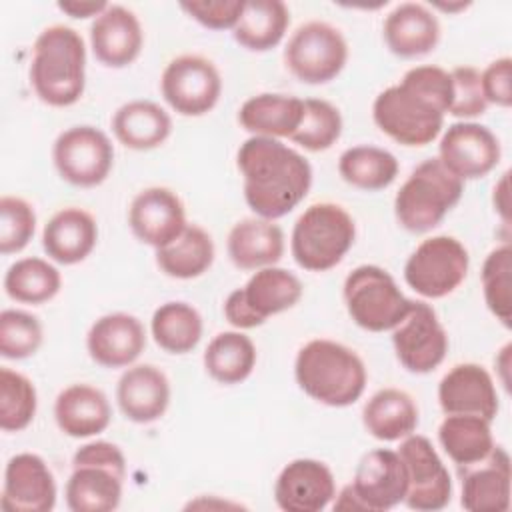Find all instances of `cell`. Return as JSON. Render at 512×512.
I'll return each mask as SVG.
<instances>
[{
  "mask_svg": "<svg viewBox=\"0 0 512 512\" xmlns=\"http://www.w3.org/2000/svg\"><path fill=\"white\" fill-rule=\"evenodd\" d=\"M452 104L450 72L424 64L382 90L372 104L376 126L402 146H426L438 138Z\"/></svg>",
  "mask_w": 512,
  "mask_h": 512,
  "instance_id": "6da1fadb",
  "label": "cell"
},
{
  "mask_svg": "<svg viewBox=\"0 0 512 512\" xmlns=\"http://www.w3.org/2000/svg\"><path fill=\"white\" fill-rule=\"evenodd\" d=\"M246 204L256 216L278 220L292 212L312 186V166L278 138L250 136L236 154Z\"/></svg>",
  "mask_w": 512,
  "mask_h": 512,
  "instance_id": "7a4b0ae2",
  "label": "cell"
},
{
  "mask_svg": "<svg viewBox=\"0 0 512 512\" xmlns=\"http://www.w3.org/2000/svg\"><path fill=\"white\" fill-rule=\"evenodd\" d=\"M30 82L48 106L76 104L86 86V46L80 32L64 24L44 28L32 46Z\"/></svg>",
  "mask_w": 512,
  "mask_h": 512,
  "instance_id": "3957f363",
  "label": "cell"
},
{
  "mask_svg": "<svg viewBox=\"0 0 512 512\" xmlns=\"http://www.w3.org/2000/svg\"><path fill=\"white\" fill-rule=\"evenodd\" d=\"M294 376L312 400L332 408L354 404L368 380L362 358L352 348L328 338H314L298 350Z\"/></svg>",
  "mask_w": 512,
  "mask_h": 512,
  "instance_id": "277c9868",
  "label": "cell"
},
{
  "mask_svg": "<svg viewBox=\"0 0 512 512\" xmlns=\"http://www.w3.org/2000/svg\"><path fill=\"white\" fill-rule=\"evenodd\" d=\"M462 192L464 182L446 170L438 158H428L412 170L396 192V220L412 234L428 232L460 202Z\"/></svg>",
  "mask_w": 512,
  "mask_h": 512,
  "instance_id": "5b68a950",
  "label": "cell"
},
{
  "mask_svg": "<svg viewBox=\"0 0 512 512\" xmlns=\"http://www.w3.org/2000/svg\"><path fill=\"white\" fill-rule=\"evenodd\" d=\"M354 238V218L340 204L316 202L294 222L290 250L300 268L326 272L342 262Z\"/></svg>",
  "mask_w": 512,
  "mask_h": 512,
  "instance_id": "8992f818",
  "label": "cell"
},
{
  "mask_svg": "<svg viewBox=\"0 0 512 512\" xmlns=\"http://www.w3.org/2000/svg\"><path fill=\"white\" fill-rule=\"evenodd\" d=\"M342 292L350 318L368 332L396 328L414 302L402 294L390 272L374 264L354 268L346 276Z\"/></svg>",
  "mask_w": 512,
  "mask_h": 512,
  "instance_id": "52a82bcc",
  "label": "cell"
},
{
  "mask_svg": "<svg viewBox=\"0 0 512 512\" xmlns=\"http://www.w3.org/2000/svg\"><path fill=\"white\" fill-rule=\"evenodd\" d=\"M470 256L464 244L448 234L422 240L404 264L406 284L424 298H444L466 278Z\"/></svg>",
  "mask_w": 512,
  "mask_h": 512,
  "instance_id": "ba28073f",
  "label": "cell"
},
{
  "mask_svg": "<svg viewBox=\"0 0 512 512\" xmlns=\"http://www.w3.org/2000/svg\"><path fill=\"white\" fill-rule=\"evenodd\" d=\"M348 60V44L342 32L320 20L298 26L284 48L288 70L306 84L334 80Z\"/></svg>",
  "mask_w": 512,
  "mask_h": 512,
  "instance_id": "9c48e42d",
  "label": "cell"
},
{
  "mask_svg": "<svg viewBox=\"0 0 512 512\" xmlns=\"http://www.w3.org/2000/svg\"><path fill=\"white\" fill-rule=\"evenodd\" d=\"M52 160L62 180L72 186L92 188L102 184L114 164L110 138L94 126H72L58 134Z\"/></svg>",
  "mask_w": 512,
  "mask_h": 512,
  "instance_id": "30bf717a",
  "label": "cell"
},
{
  "mask_svg": "<svg viewBox=\"0 0 512 512\" xmlns=\"http://www.w3.org/2000/svg\"><path fill=\"white\" fill-rule=\"evenodd\" d=\"M160 90L178 114L202 116L218 104L222 78L212 60L198 54H182L166 64Z\"/></svg>",
  "mask_w": 512,
  "mask_h": 512,
  "instance_id": "8fae6325",
  "label": "cell"
},
{
  "mask_svg": "<svg viewBox=\"0 0 512 512\" xmlns=\"http://www.w3.org/2000/svg\"><path fill=\"white\" fill-rule=\"evenodd\" d=\"M392 346L400 364L412 374H428L438 368L448 352V334L436 310L420 300L392 328Z\"/></svg>",
  "mask_w": 512,
  "mask_h": 512,
  "instance_id": "7c38bea8",
  "label": "cell"
},
{
  "mask_svg": "<svg viewBox=\"0 0 512 512\" xmlns=\"http://www.w3.org/2000/svg\"><path fill=\"white\" fill-rule=\"evenodd\" d=\"M408 474L404 504L412 510L434 512L448 506L452 498V480L432 442L422 434L402 438L398 448Z\"/></svg>",
  "mask_w": 512,
  "mask_h": 512,
  "instance_id": "4fadbf2b",
  "label": "cell"
},
{
  "mask_svg": "<svg viewBox=\"0 0 512 512\" xmlns=\"http://www.w3.org/2000/svg\"><path fill=\"white\" fill-rule=\"evenodd\" d=\"M500 142L496 134L478 122H454L442 134L438 160L456 178H482L500 162Z\"/></svg>",
  "mask_w": 512,
  "mask_h": 512,
  "instance_id": "5bb4252c",
  "label": "cell"
},
{
  "mask_svg": "<svg viewBox=\"0 0 512 512\" xmlns=\"http://www.w3.org/2000/svg\"><path fill=\"white\" fill-rule=\"evenodd\" d=\"M128 224L140 242L158 250L184 232L188 226L186 208L170 188L150 186L134 196L128 210Z\"/></svg>",
  "mask_w": 512,
  "mask_h": 512,
  "instance_id": "9a60e30c",
  "label": "cell"
},
{
  "mask_svg": "<svg viewBox=\"0 0 512 512\" xmlns=\"http://www.w3.org/2000/svg\"><path fill=\"white\" fill-rule=\"evenodd\" d=\"M0 506L6 512H50L56 506V480L42 456L22 452L8 460Z\"/></svg>",
  "mask_w": 512,
  "mask_h": 512,
  "instance_id": "2e32d148",
  "label": "cell"
},
{
  "mask_svg": "<svg viewBox=\"0 0 512 512\" xmlns=\"http://www.w3.org/2000/svg\"><path fill=\"white\" fill-rule=\"evenodd\" d=\"M336 496L332 470L314 458L288 462L274 484V500L284 512H320Z\"/></svg>",
  "mask_w": 512,
  "mask_h": 512,
  "instance_id": "e0dca14e",
  "label": "cell"
},
{
  "mask_svg": "<svg viewBox=\"0 0 512 512\" xmlns=\"http://www.w3.org/2000/svg\"><path fill=\"white\" fill-rule=\"evenodd\" d=\"M352 488L368 512H384L404 502L408 474L398 452L376 448L358 462Z\"/></svg>",
  "mask_w": 512,
  "mask_h": 512,
  "instance_id": "ac0fdd59",
  "label": "cell"
},
{
  "mask_svg": "<svg viewBox=\"0 0 512 512\" xmlns=\"http://www.w3.org/2000/svg\"><path fill=\"white\" fill-rule=\"evenodd\" d=\"M438 402L444 414H476L494 420L498 392L490 372L474 362L452 366L438 384Z\"/></svg>",
  "mask_w": 512,
  "mask_h": 512,
  "instance_id": "d6986e66",
  "label": "cell"
},
{
  "mask_svg": "<svg viewBox=\"0 0 512 512\" xmlns=\"http://www.w3.org/2000/svg\"><path fill=\"white\" fill-rule=\"evenodd\" d=\"M86 348L90 358L104 368H124L136 362L146 348L142 322L126 312L100 316L88 330Z\"/></svg>",
  "mask_w": 512,
  "mask_h": 512,
  "instance_id": "ffe728a7",
  "label": "cell"
},
{
  "mask_svg": "<svg viewBox=\"0 0 512 512\" xmlns=\"http://www.w3.org/2000/svg\"><path fill=\"white\" fill-rule=\"evenodd\" d=\"M142 44L144 32L138 16L120 4H110L90 26L92 52L108 68L132 64L140 56Z\"/></svg>",
  "mask_w": 512,
  "mask_h": 512,
  "instance_id": "44dd1931",
  "label": "cell"
},
{
  "mask_svg": "<svg viewBox=\"0 0 512 512\" xmlns=\"http://www.w3.org/2000/svg\"><path fill=\"white\" fill-rule=\"evenodd\" d=\"M462 472V498L460 504L468 512H506L510 508V482L512 468L510 456L502 446Z\"/></svg>",
  "mask_w": 512,
  "mask_h": 512,
  "instance_id": "7402d4cb",
  "label": "cell"
},
{
  "mask_svg": "<svg viewBox=\"0 0 512 512\" xmlns=\"http://www.w3.org/2000/svg\"><path fill=\"white\" fill-rule=\"evenodd\" d=\"M116 400L122 414L136 424L164 416L170 404V382L154 364L130 366L118 380Z\"/></svg>",
  "mask_w": 512,
  "mask_h": 512,
  "instance_id": "603a6c76",
  "label": "cell"
},
{
  "mask_svg": "<svg viewBox=\"0 0 512 512\" xmlns=\"http://www.w3.org/2000/svg\"><path fill=\"white\" fill-rule=\"evenodd\" d=\"M388 50L400 58H418L432 52L440 42V22L420 2L398 4L382 26Z\"/></svg>",
  "mask_w": 512,
  "mask_h": 512,
  "instance_id": "cb8c5ba5",
  "label": "cell"
},
{
  "mask_svg": "<svg viewBox=\"0 0 512 512\" xmlns=\"http://www.w3.org/2000/svg\"><path fill=\"white\" fill-rule=\"evenodd\" d=\"M98 242L94 216L78 206L58 210L42 230V248L58 264H78L90 256Z\"/></svg>",
  "mask_w": 512,
  "mask_h": 512,
  "instance_id": "d4e9b609",
  "label": "cell"
},
{
  "mask_svg": "<svg viewBox=\"0 0 512 512\" xmlns=\"http://www.w3.org/2000/svg\"><path fill=\"white\" fill-rule=\"evenodd\" d=\"M54 418L66 436L90 438L108 428L112 408L100 388L90 384H72L56 396Z\"/></svg>",
  "mask_w": 512,
  "mask_h": 512,
  "instance_id": "484cf974",
  "label": "cell"
},
{
  "mask_svg": "<svg viewBox=\"0 0 512 512\" xmlns=\"http://www.w3.org/2000/svg\"><path fill=\"white\" fill-rule=\"evenodd\" d=\"M232 264L240 270L274 266L284 254V232L274 220L244 218L232 226L226 242Z\"/></svg>",
  "mask_w": 512,
  "mask_h": 512,
  "instance_id": "4316f807",
  "label": "cell"
},
{
  "mask_svg": "<svg viewBox=\"0 0 512 512\" xmlns=\"http://www.w3.org/2000/svg\"><path fill=\"white\" fill-rule=\"evenodd\" d=\"M302 282L286 268H258L248 282L238 288V294L250 314L262 326L270 316L290 310L302 298Z\"/></svg>",
  "mask_w": 512,
  "mask_h": 512,
  "instance_id": "83f0119b",
  "label": "cell"
},
{
  "mask_svg": "<svg viewBox=\"0 0 512 512\" xmlns=\"http://www.w3.org/2000/svg\"><path fill=\"white\" fill-rule=\"evenodd\" d=\"M304 100L290 94L264 92L248 98L238 112V122L254 136L290 138L300 126Z\"/></svg>",
  "mask_w": 512,
  "mask_h": 512,
  "instance_id": "f1b7e54d",
  "label": "cell"
},
{
  "mask_svg": "<svg viewBox=\"0 0 512 512\" xmlns=\"http://www.w3.org/2000/svg\"><path fill=\"white\" fill-rule=\"evenodd\" d=\"M112 132L126 148L152 150L168 140L172 118L152 100H132L114 112Z\"/></svg>",
  "mask_w": 512,
  "mask_h": 512,
  "instance_id": "f546056e",
  "label": "cell"
},
{
  "mask_svg": "<svg viewBox=\"0 0 512 512\" xmlns=\"http://www.w3.org/2000/svg\"><path fill=\"white\" fill-rule=\"evenodd\" d=\"M124 478L106 466H72L64 488L66 506L72 512H112L120 506Z\"/></svg>",
  "mask_w": 512,
  "mask_h": 512,
  "instance_id": "4dcf8cb0",
  "label": "cell"
},
{
  "mask_svg": "<svg viewBox=\"0 0 512 512\" xmlns=\"http://www.w3.org/2000/svg\"><path fill=\"white\" fill-rule=\"evenodd\" d=\"M362 422L370 436L382 442H396L410 436L418 426V406L400 388L378 390L362 410Z\"/></svg>",
  "mask_w": 512,
  "mask_h": 512,
  "instance_id": "1f68e13d",
  "label": "cell"
},
{
  "mask_svg": "<svg viewBox=\"0 0 512 512\" xmlns=\"http://www.w3.org/2000/svg\"><path fill=\"white\" fill-rule=\"evenodd\" d=\"M438 440L458 468L484 460L496 446L490 420L476 414H446L438 426Z\"/></svg>",
  "mask_w": 512,
  "mask_h": 512,
  "instance_id": "d6a6232c",
  "label": "cell"
},
{
  "mask_svg": "<svg viewBox=\"0 0 512 512\" xmlns=\"http://www.w3.org/2000/svg\"><path fill=\"white\" fill-rule=\"evenodd\" d=\"M290 24V10L280 0H248L232 30L234 40L252 52H266L280 44Z\"/></svg>",
  "mask_w": 512,
  "mask_h": 512,
  "instance_id": "836d02e7",
  "label": "cell"
},
{
  "mask_svg": "<svg viewBox=\"0 0 512 512\" xmlns=\"http://www.w3.org/2000/svg\"><path fill=\"white\" fill-rule=\"evenodd\" d=\"M214 240L198 224H188L184 232L168 246L156 250L158 268L178 280H190L202 276L214 262Z\"/></svg>",
  "mask_w": 512,
  "mask_h": 512,
  "instance_id": "e575fe53",
  "label": "cell"
},
{
  "mask_svg": "<svg viewBox=\"0 0 512 512\" xmlns=\"http://www.w3.org/2000/svg\"><path fill=\"white\" fill-rule=\"evenodd\" d=\"M256 366L254 342L236 330L216 334L204 350V368L220 384L244 382Z\"/></svg>",
  "mask_w": 512,
  "mask_h": 512,
  "instance_id": "d590c367",
  "label": "cell"
},
{
  "mask_svg": "<svg viewBox=\"0 0 512 512\" xmlns=\"http://www.w3.org/2000/svg\"><path fill=\"white\" fill-rule=\"evenodd\" d=\"M398 160L378 146H352L338 158V172L354 188L376 192L388 188L398 176Z\"/></svg>",
  "mask_w": 512,
  "mask_h": 512,
  "instance_id": "8d00e7d4",
  "label": "cell"
},
{
  "mask_svg": "<svg viewBox=\"0 0 512 512\" xmlns=\"http://www.w3.org/2000/svg\"><path fill=\"white\" fill-rule=\"evenodd\" d=\"M202 316L188 302H166L152 314L150 330L154 342L170 354L194 350L202 338Z\"/></svg>",
  "mask_w": 512,
  "mask_h": 512,
  "instance_id": "74e56055",
  "label": "cell"
},
{
  "mask_svg": "<svg viewBox=\"0 0 512 512\" xmlns=\"http://www.w3.org/2000/svg\"><path fill=\"white\" fill-rule=\"evenodd\" d=\"M62 288V276L54 264L44 258L28 256L16 260L4 274L6 294L22 304H44Z\"/></svg>",
  "mask_w": 512,
  "mask_h": 512,
  "instance_id": "f35d334b",
  "label": "cell"
},
{
  "mask_svg": "<svg viewBox=\"0 0 512 512\" xmlns=\"http://www.w3.org/2000/svg\"><path fill=\"white\" fill-rule=\"evenodd\" d=\"M38 394L32 380L8 366L0 368V428L24 430L36 416Z\"/></svg>",
  "mask_w": 512,
  "mask_h": 512,
  "instance_id": "ab89813d",
  "label": "cell"
},
{
  "mask_svg": "<svg viewBox=\"0 0 512 512\" xmlns=\"http://www.w3.org/2000/svg\"><path fill=\"white\" fill-rule=\"evenodd\" d=\"M510 276H512V248L510 244H502L494 248L484 264H482V292L488 310L502 322L504 328L512 324V292H510Z\"/></svg>",
  "mask_w": 512,
  "mask_h": 512,
  "instance_id": "60d3db41",
  "label": "cell"
},
{
  "mask_svg": "<svg viewBox=\"0 0 512 512\" xmlns=\"http://www.w3.org/2000/svg\"><path fill=\"white\" fill-rule=\"evenodd\" d=\"M342 134L340 110L322 98L304 100V114L300 126L290 136L292 142L300 144L310 152L328 150Z\"/></svg>",
  "mask_w": 512,
  "mask_h": 512,
  "instance_id": "b9f144b4",
  "label": "cell"
},
{
  "mask_svg": "<svg viewBox=\"0 0 512 512\" xmlns=\"http://www.w3.org/2000/svg\"><path fill=\"white\" fill-rule=\"evenodd\" d=\"M42 338V324L34 314L14 308L0 312V354L4 358L22 360L36 354Z\"/></svg>",
  "mask_w": 512,
  "mask_h": 512,
  "instance_id": "7bdbcfd3",
  "label": "cell"
},
{
  "mask_svg": "<svg viewBox=\"0 0 512 512\" xmlns=\"http://www.w3.org/2000/svg\"><path fill=\"white\" fill-rule=\"evenodd\" d=\"M36 230V214L30 202L18 196L0 198V252L14 254L28 246Z\"/></svg>",
  "mask_w": 512,
  "mask_h": 512,
  "instance_id": "ee69618b",
  "label": "cell"
},
{
  "mask_svg": "<svg viewBox=\"0 0 512 512\" xmlns=\"http://www.w3.org/2000/svg\"><path fill=\"white\" fill-rule=\"evenodd\" d=\"M452 78V104L448 114L456 118H474L486 112L488 102L480 84V70L474 66H456Z\"/></svg>",
  "mask_w": 512,
  "mask_h": 512,
  "instance_id": "f6af8a7d",
  "label": "cell"
},
{
  "mask_svg": "<svg viewBox=\"0 0 512 512\" xmlns=\"http://www.w3.org/2000/svg\"><path fill=\"white\" fill-rule=\"evenodd\" d=\"M180 8L196 22L210 30H234L244 2L240 0H194L182 2Z\"/></svg>",
  "mask_w": 512,
  "mask_h": 512,
  "instance_id": "bcb514c9",
  "label": "cell"
},
{
  "mask_svg": "<svg viewBox=\"0 0 512 512\" xmlns=\"http://www.w3.org/2000/svg\"><path fill=\"white\" fill-rule=\"evenodd\" d=\"M482 92L488 104L508 108L512 104V58L502 56L480 72Z\"/></svg>",
  "mask_w": 512,
  "mask_h": 512,
  "instance_id": "7dc6e473",
  "label": "cell"
},
{
  "mask_svg": "<svg viewBox=\"0 0 512 512\" xmlns=\"http://www.w3.org/2000/svg\"><path fill=\"white\" fill-rule=\"evenodd\" d=\"M80 464L106 466V468H112L114 472L126 476V458H124L122 450L108 440H94V442L80 446L72 456V466H80Z\"/></svg>",
  "mask_w": 512,
  "mask_h": 512,
  "instance_id": "c3c4849f",
  "label": "cell"
},
{
  "mask_svg": "<svg viewBox=\"0 0 512 512\" xmlns=\"http://www.w3.org/2000/svg\"><path fill=\"white\" fill-rule=\"evenodd\" d=\"M110 4L102 2V0H64L58 2V10H62L64 14L72 16V18H90V16H100Z\"/></svg>",
  "mask_w": 512,
  "mask_h": 512,
  "instance_id": "681fc988",
  "label": "cell"
},
{
  "mask_svg": "<svg viewBox=\"0 0 512 512\" xmlns=\"http://www.w3.org/2000/svg\"><path fill=\"white\" fill-rule=\"evenodd\" d=\"M508 172L502 174V178L496 182L494 186V194H492V202L496 212L502 216L504 222L510 220V194H508Z\"/></svg>",
  "mask_w": 512,
  "mask_h": 512,
  "instance_id": "f907efd6",
  "label": "cell"
},
{
  "mask_svg": "<svg viewBox=\"0 0 512 512\" xmlns=\"http://www.w3.org/2000/svg\"><path fill=\"white\" fill-rule=\"evenodd\" d=\"M334 510H346V512H368L366 504L358 498L352 484H346L336 496H334Z\"/></svg>",
  "mask_w": 512,
  "mask_h": 512,
  "instance_id": "816d5d0a",
  "label": "cell"
},
{
  "mask_svg": "<svg viewBox=\"0 0 512 512\" xmlns=\"http://www.w3.org/2000/svg\"><path fill=\"white\" fill-rule=\"evenodd\" d=\"M510 350H512V346L510 344H506L502 350H500V356L496 358V366L500 368V372H502V384L506 386V390H510V378H508V366H510Z\"/></svg>",
  "mask_w": 512,
  "mask_h": 512,
  "instance_id": "f5cc1de1",
  "label": "cell"
},
{
  "mask_svg": "<svg viewBox=\"0 0 512 512\" xmlns=\"http://www.w3.org/2000/svg\"><path fill=\"white\" fill-rule=\"evenodd\" d=\"M436 6H438L440 10H446V12H456V10H464L468 4H464V2H458V4H444V2H436Z\"/></svg>",
  "mask_w": 512,
  "mask_h": 512,
  "instance_id": "db71d44e",
  "label": "cell"
}]
</instances>
